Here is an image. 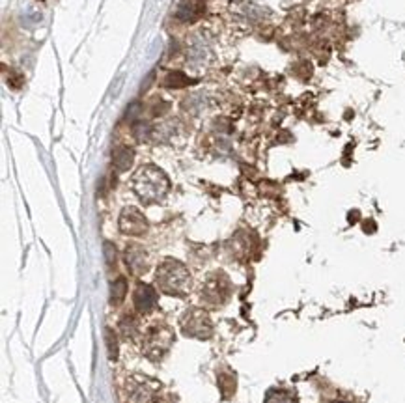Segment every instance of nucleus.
Masks as SVG:
<instances>
[{"mask_svg": "<svg viewBox=\"0 0 405 403\" xmlns=\"http://www.w3.org/2000/svg\"><path fill=\"white\" fill-rule=\"evenodd\" d=\"M131 187H133V192L142 204L152 206V204H157L168 195L170 179L159 166L144 165L135 172V176L131 179Z\"/></svg>", "mask_w": 405, "mask_h": 403, "instance_id": "obj_1", "label": "nucleus"}, {"mask_svg": "<svg viewBox=\"0 0 405 403\" xmlns=\"http://www.w3.org/2000/svg\"><path fill=\"white\" fill-rule=\"evenodd\" d=\"M155 282H157V286L163 294L181 297L190 289L189 269L178 260L168 258L165 262H161V265L157 267Z\"/></svg>", "mask_w": 405, "mask_h": 403, "instance_id": "obj_2", "label": "nucleus"}, {"mask_svg": "<svg viewBox=\"0 0 405 403\" xmlns=\"http://www.w3.org/2000/svg\"><path fill=\"white\" fill-rule=\"evenodd\" d=\"M181 330L189 338H198V340H208L213 334V323L209 314L202 308H189L179 319Z\"/></svg>", "mask_w": 405, "mask_h": 403, "instance_id": "obj_3", "label": "nucleus"}, {"mask_svg": "<svg viewBox=\"0 0 405 403\" xmlns=\"http://www.w3.org/2000/svg\"><path fill=\"white\" fill-rule=\"evenodd\" d=\"M144 353L147 359L152 361H159L161 357L172 348L174 343V332L170 327L161 325V327H154L150 329L146 336H144Z\"/></svg>", "mask_w": 405, "mask_h": 403, "instance_id": "obj_4", "label": "nucleus"}, {"mask_svg": "<svg viewBox=\"0 0 405 403\" xmlns=\"http://www.w3.org/2000/svg\"><path fill=\"white\" fill-rule=\"evenodd\" d=\"M230 295V280L224 273H211L202 287V297L209 305H222Z\"/></svg>", "mask_w": 405, "mask_h": 403, "instance_id": "obj_5", "label": "nucleus"}, {"mask_svg": "<svg viewBox=\"0 0 405 403\" xmlns=\"http://www.w3.org/2000/svg\"><path fill=\"white\" fill-rule=\"evenodd\" d=\"M118 224H120V232L125 233V235H133V238H138V235H142L147 230L146 217L135 206L123 208Z\"/></svg>", "mask_w": 405, "mask_h": 403, "instance_id": "obj_6", "label": "nucleus"}, {"mask_svg": "<svg viewBox=\"0 0 405 403\" xmlns=\"http://www.w3.org/2000/svg\"><path fill=\"white\" fill-rule=\"evenodd\" d=\"M125 263L135 275H144L150 269V254L141 244H129L125 249Z\"/></svg>", "mask_w": 405, "mask_h": 403, "instance_id": "obj_7", "label": "nucleus"}, {"mask_svg": "<svg viewBox=\"0 0 405 403\" xmlns=\"http://www.w3.org/2000/svg\"><path fill=\"white\" fill-rule=\"evenodd\" d=\"M133 303L138 314H150L157 306V292L155 287L147 286V284H138L133 295Z\"/></svg>", "mask_w": 405, "mask_h": 403, "instance_id": "obj_8", "label": "nucleus"}, {"mask_svg": "<svg viewBox=\"0 0 405 403\" xmlns=\"http://www.w3.org/2000/svg\"><path fill=\"white\" fill-rule=\"evenodd\" d=\"M150 385H154V383L147 381V379L135 381V385L131 388V400H133V403H154L155 388Z\"/></svg>", "mask_w": 405, "mask_h": 403, "instance_id": "obj_9", "label": "nucleus"}, {"mask_svg": "<svg viewBox=\"0 0 405 403\" xmlns=\"http://www.w3.org/2000/svg\"><path fill=\"white\" fill-rule=\"evenodd\" d=\"M133 159H135V152L127 146H120L114 150L112 153V165L118 172L129 170V166L133 165Z\"/></svg>", "mask_w": 405, "mask_h": 403, "instance_id": "obj_10", "label": "nucleus"}, {"mask_svg": "<svg viewBox=\"0 0 405 403\" xmlns=\"http://www.w3.org/2000/svg\"><path fill=\"white\" fill-rule=\"evenodd\" d=\"M195 80L189 79L183 71H168L163 79V86L165 88H174V90H179V88H185V86L192 84Z\"/></svg>", "mask_w": 405, "mask_h": 403, "instance_id": "obj_11", "label": "nucleus"}, {"mask_svg": "<svg viewBox=\"0 0 405 403\" xmlns=\"http://www.w3.org/2000/svg\"><path fill=\"white\" fill-rule=\"evenodd\" d=\"M289 73L294 75L295 79L303 80V82H307L314 73V66L312 62L307 60V58H301V60H297L294 66L289 67Z\"/></svg>", "mask_w": 405, "mask_h": 403, "instance_id": "obj_12", "label": "nucleus"}, {"mask_svg": "<svg viewBox=\"0 0 405 403\" xmlns=\"http://www.w3.org/2000/svg\"><path fill=\"white\" fill-rule=\"evenodd\" d=\"M125 294H127V280L120 276L111 287V303L112 305H120L123 299H125Z\"/></svg>", "mask_w": 405, "mask_h": 403, "instance_id": "obj_13", "label": "nucleus"}, {"mask_svg": "<svg viewBox=\"0 0 405 403\" xmlns=\"http://www.w3.org/2000/svg\"><path fill=\"white\" fill-rule=\"evenodd\" d=\"M219 385H221L222 396L230 397L235 391V379L230 373H222V375H219Z\"/></svg>", "mask_w": 405, "mask_h": 403, "instance_id": "obj_14", "label": "nucleus"}, {"mask_svg": "<svg viewBox=\"0 0 405 403\" xmlns=\"http://www.w3.org/2000/svg\"><path fill=\"white\" fill-rule=\"evenodd\" d=\"M265 403H295V397L289 392L271 391L265 397Z\"/></svg>", "mask_w": 405, "mask_h": 403, "instance_id": "obj_15", "label": "nucleus"}, {"mask_svg": "<svg viewBox=\"0 0 405 403\" xmlns=\"http://www.w3.org/2000/svg\"><path fill=\"white\" fill-rule=\"evenodd\" d=\"M105 340H107V349H109V357L112 361L116 359L118 355V346H116V336H114V330L105 329Z\"/></svg>", "mask_w": 405, "mask_h": 403, "instance_id": "obj_16", "label": "nucleus"}, {"mask_svg": "<svg viewBox=\"0 0 405 403\" xmlns=\"http://www.w3.org/2000/svg\"><path fill=\"white\" fill-rule=\"evenodd\" d=\"M120 329H122V334L125 336V338H129V336L135 334L136 319L131 318V316H125V318L122 319V323H120Z\"/></svg>", "mask_w": 405, "mask_h": 403, "instance_id": "obj_17", "label": "nucleus"}, {"mask_svg": "<svg viewBox=\"0 0 405 403\" xmlns=\"http://www.w3.org/2000/svg\"><path fill=\"white\" fill-rule=\"evenodd\" d=\"M103 252H105V262H107L109 267H112V265L116 263V247H114L111 241H105Z\"/></svg>", "mask_w": 405, "mask_h": 403, "instance_id": "obj_18", "label": "nucleus"}, {"mask_svg": "<svg viewBox=\"0 0 405 403\" xmlns=\"http://www.w3.org/2000/svg\"><path fill=\"white\" fill-rule=\"evenodd\" d=\"M233 2H237V0H233Z\"/></svg>", "mask_w": 405, "mask_h": 403, "instance_id": "obj_19", "label": "nucleus"}]
</instances>
